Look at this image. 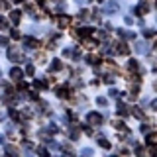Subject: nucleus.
Returning a JSON list of instances; mask_svg holds the SVG:
<instances>
[{
	"mask_svg": "<svg viewBox=\"0 0 157 157\" xmlns=\"http://www.w3.org/2000/svg\"><path fill=\"white\" fill-rule=\"evenodd\" d=\"M86 120H88V124H90V126H100L102 124V116L98 114V112H90V114L86 116Z\"/></svg>",
	"mask_w": 157,
	"mask_h": 157,
	"instance_id": "f257e3e1",
	"label": "nucleus"
},
{
	"mask_svg": "<svg viewBox=\"0 0 157 157\" xmlns=\"http://www.w3.org/2000/svg\"><path fill=\"white\" fill-rule=\"evenodd\" d=\"M8 59L10 61H20V59H22V53H20L16 47H10L8 49Z\"/></svg>",
	"mask_w": 157,
	"mask_h": 157,
	"instance_id": "f03ea898",
	"label": "nucleus"
},
{
	"mask_svg": "<svg viewBox=\"0 0 157 157\" xmlns=\"http://www.w3.org/2000/svg\"><path fill=\"white\" fill-rule=\"evenodd\" d=\"M104 12H106V14H114V12H118V4L114 2V0L106 2V4H104Z\"/></svg>",
	"mask_w": 157,
	"mask_h": 157,
	"instance_id": "7ed1b4c3",
	"label": "nucleus"
},
{
	"mask_svg": "<svg viewBox=\"0 0 157 157\" xmlns=\"http://www.w3.org/2000/svg\"><path fill=\"white\" fill-rule=\"evenodd\" d=\"M24 45H26V49H36L39 43H37V39H33V37H26L24 39Z\"/></svg>",
	"mask_w": 157,
	"mask_h": 157,
	"instance_id": "20e7f679",
	"label": "nucleus"
},
{
	"mask_svg": "<svg viewBox=\"0 0 157 157\" xmlns=\"http://www.w3.org/2000/svg\"><path fill=\"white\" fill-rule=\"evenodd\" d=\"M22 75H24L22 69H18V67H12V69H10V77H12L14 81H20V78H22Z\"/></svg>",
	"mask_w": 157,
	"mask_h": 157,
	"instance_id": "39448f33",
	"label": "nucleus"
},
{
	"mask_svg": "<svg viewBox=\"0 0 157 157\" xmlns=\"http://www.w3.org/2000/svg\"><path fill=\"white\" fill-rule=\"evenodd\" d=\"M145 141H147L149 145H157V132H151V134L147 132V136H145Z\"/></svg>",
	"mask_w": 157,
	"mask_h": 157,
	"instance_id": "423d86ee",
	"label": "nucleus"
},
{
	"mask_svg": "<svg viewBox=\"0 0 157 157\" xmlns=\"http://www.w3.org/2000/svg\"><path fill=\"white\" fill-rule=\"evenodd\" d=\"M118 114H120V116H128V114H130V108H128L124 102H118Z\"/></svg>",
	"mask_w": 157,
	"mask_h": 157,
	"instance_id": "0eeeda50",
	"label": "nucleus"
},
{
	"mask_svg": "<svg viewBox=\"0 0 157 157\" xmlns=\"http://www.w3.org/2000/svg\"><path fill=\"white\" fill-rule=\"evenodd\" d=\"M136 12L137 14H147V12H149V4H147V2H140V6L136 8Z\"/></svg>",
	"mask_w": 157,
	"mask_h": 157,
	"instance_id": "6e6552de",
	"label": "nucleus"
},
{
	"mask_svg": "<svg viewBox=\"0 0 157 157\" xmlns=\"http://www.w3.org/2000/svg\"><path fill=\"white\" fill-rule=\"evenodd\" d=\"M92 32H94L92 28H78V36H81V37H88Z\"/></svg>",
	"mask_w": 157,
	"mask_h": 157,
	"instance_id": "1a4fd4ad",
	"label": "nucleus"
},
{
	"mask_svg": "<svg viewBox=\"0 0 157 157\" xmlns=\"http://www.w3.org/2000/svg\"><path fill=\"white\" fill-rule=\"evenodd\" d=\"M20 16H22V14H20V12H18V10H14V12H12V14H10V20H12V22H14V24H18V22H20Z\"/></svg>",
	"mask_w": 157,
	"mask_h": 157,
	"instance_id": "9d476101",
	"label": "nucleus"
},
{
	"mask_svg": "<svg viewBox=\"0 0 157 157\" xmlns=\"http://www.w3.org/2000/svg\"><path fill=\"white\" fill-rule=\"evenodd\" d=\"M61 67L63 65H61V61H59V59H53V61H51V71H59Z\"/></svg>",
	"mask_w": 157,
	"mask_h": 157,
	"instance_id": "9b49d317",
	"label": "nucleus"
},
{
	"mask_svg": "<svg viewBox=\"0 0 157 157\" xmlns=\"http://www.w3.org/2000/svg\"><path fill=\"white\" fill-rule=\"evenodd\" d=\"M128 69H130V71H137V61L136 59H130V61H128Z\"/></svg>",
	"mask_w": 157,
	"mask_h": 157,
	"instance_id": "f8f14e48",
	"label": "nucleus"
},
{
	"mask_svg": "<svg viewBox=\"0 0 157 157\" xmlns=\"http://www.w3.org/2000/svg\"><path fill=\"white\" fill-rule=\"evenodd\" d=\"M33 85H36L37 88H47V82L41 81V78H36V81H33Z\"/></svg>",
	"mask_w": 157,
	"mask_h": 157,
	"instance_id": "ddd939ff",
	"label": "nucleus"
},
{
	"mask_svg": "<svg viewBox=\"0 0 157 157\" xmlns=\"http://www.w3.org/2000/svg\"><path fill=\"white\" fill-rule=\"evenodd\" d=\"M98 144H100V147H104V149H110V141L104 140V137H100V140H98Z\"/></svg>",
	"mask_w": 157,
	"mask_h": 157,
	"instance_id": "4468645a",
	"label": "nucleus"
},
{
	"mask_svg": "<svg viewBox=\"0 0 157 157\" xmlns=\"http://www.w3.org/2000/svg\"><path fill=\"white\" fill-rule=\"evenodd\" d=\"M78 18H81V20H88V18H90V12H88V10H81V12H78Z\"/></svg>",
	"mask_w": 157,
	"mask_h": 157,
	"instance_id": "2eb2a0df",
	"label": "nucleus"
},
{
	"mask_svg": "<svg viewBox=\"0 0 157 157\" xmlns=\"http://www.w3.org/2000/svg\"><path fill=\"white\" fill-rule=\"evenodd\" d=\"M86 63H88V65H98V57L88 55V57H86Z\"/></svg>",
	"mask_w": 157,
	"mask_h": 157,
	"instance_id": "dca6fc26",
	"label": "nucleus"
},
{
	"mask_svg": "<svg viewBox=\"0 0 157 157\" xmlns=\"http://www.w3.org/2000/svg\"><path fill=\"white\" fill-rule=\"evenodd\" d=\"M145 47H147L145 43H137V45H136V51H137V53H147Z\"/></svg>",
	"mask_w": 157,
	"mask_h": 157,
	"instance_id": "f3484780",
	"label": "nucleus"
},
{
	"mask_svg": "<svg viewBox=\"0 0 157 157\" xmlns=\"http://www.w3.org/2000/svg\"><path fill=\"white\" fill-rule=\"evenodd\" d=\"M118 51H120V53H128V51H130V49H128V45H124V43H118Z\"/></svg>",
	"mask_w": 157,
	"mask_h": 157,
	"instance_id": "a211bd4d",
	"label": "nucleus"
},
{
	"mask_svg": "<svg viewBox=\"0 0 157 157\" xmlns=\"http://www.w3.org/2000/svg\"><path fill=\"white\" fill-rule=\"evenodd\" d=\"M69 22H71V20H69V18H59V26H61V28L69 26Z\"/></svg>",
	"mask_w": 157,
	"mask_h": 157,
	"instance_id": "6ab92c4d",
	"label": "nucleus"
},
{
	"mask_svg": "<svg viewBox=\"0 0 157 157\" xmlns=\"http://www.w3.org/2000/svg\"><path fill=\"white\" fill-rule=\"evenodd\" d=\"M57 96L59 98H65L67 96V88H57Z\"/></svg>",
	"mask_w": 157,
	"mask_h": 157,
	"instance_id": "aec40b11",
	"label": "nucleus"
},
{
	"mask_svg": "<svg viewBox=\"0 0 157 157\" xmlns=\"http://www.w3.org/2000/svg\"><path fill=\"white\" fill-rule=\"evenodd\" d=\"M96 104H98V106H106V104H108V100H106L104 96H100V98H96Z\"/></svg>",
	"mask_w": 157,
	"mask_h": 157,
	"instance_id": "412c9836",
	"label": "nucleus"
},
{
	"mask_svg": "<svg viewBox=\"0 0 157 157\" xmlns=\"http://www.w3.org/2000/svg\"><path fill=\"white\" fill-rule=\"evenodd\" d=\"M144 36H145V37H153V36H155V29H145Z\"/></svg>",
	"mask_w": 157,
	"mask_h": 157,
	"instance_id": "4be33fe9",
	"label": "nucleus"
},
{
	"mask_svg": "<svg viewBox=\"0 0 157 157\" xmlns=\"http://www.w3.org/2000/svg\"><path fill=\"white\" fill-rule=\"evenodd\" d=\"M6 28H8V22L4 18H0V29H6Z\"/></svg>",
	"mask_w": 157,
	"mask_h": 157,
	"instance_id": "5701e85b",
	"label": "nucleus"
},
{
	"mask_svg": "<svg viewBox=\"0 0 157 157\" xmlns=\"http://www.w3.org/2000/svg\"><path fill=\"white\" fill-rule=\"evenodd\" d=\"M26 73H28V75H33V73H36V69H33V65H28V67H26Z\"/></svg>",
	"mask_w": 157,
	"mask_h": 157,
	"instance_id": "b1692460",
	"label": "nucleus"
},
{
	"mask_svg": "<svg viewBox=\"0 0 157 157\" xmlns=\"http://www.w3.org/2000/svg\"><path fill=\"white\" fill-rule=\"evenodd\" d=\"M134 110H136V112H134V116H136V118H141V116H144V112H141L140 108H134Z\"/></svg>",
	"mask_w": 157,
	"mask_h": 157,
	"instance_id": "393cba45",
	"label": "nucleus"
},
{
	"mask_svg": "<svg viewBox=\"0 0 157 157\" xmlns=\"http://www.w3.org/2000/svg\"><path fill=\"white\" fill-rule=\"evenodd\" d=\"M10 36H12V39H20V37H22V36H20V32H16V29H14Z\"/></svg>",
	"mask_w": 157,
	"mask_h": 157,
	"instance_id": "a878e982",
	"label": "nucleus"
},
{
	"mask_svg": "<svg viewBox=\"0 0 157 157\" xmlns=\"http://www.w3.org/2000/svg\"><path fill=\"white\" fill-rule=\"evenodd\" d=\"M114 126H116V130H126V126H124V124H122V122H116V124H114Z\"/></svg>",
	"mask_w": 157,
	"mask_h": 157,
	"instance_id": "bb28decb",
	"label": "nucleus"
},
{
	"mask_svg": "<svg viewBox=\"0 0 157 157\" xmlns=\"http://www.w3.org/2000/svg\"><path fill=\"white\" fill-rule=\"evenodd\" d=\"M10 116H12V118H14V120H18V118H20V114H18V112H16V110H10Z\"/></svg>",
	"mask_w": 157,
	"mask_h": 157,
	"instance_id": "cd10ccee",
	"label": "nucleus"
},
{
	"mask_svg": "<svg viewBox=\"0 0 157 157\" xmlns=\"http://www.w3.org/2000/svg\"><path fill=\"white\" fill-rule=\"evenodd\" d=\"M78 137V132L77 130H71V140H77Z\"/></svg>",
	"mask_w": 157,
	"mask_h": 157,
	"instance_id": "c85d7f7f",
	"label": "nucleus"
},
{
	"mask_svg": "<svg viewBox=\"0 0 157 157\" xmlns=\"http://www.w3.org/2000/svg\"><path fill=\"white\" fill-rule=\"evenodd\" d=\"M110 96H114V98H116V96H120V92H118L116 88H112V90H110Z\"/></svg>",
	"mask_w": 157,
	"mask_h": 157,
	"instance_id": "c756f323",
	"label": "nucleus"
},
{
	"mask_svg": "<svg viewBox=\"0 0 157 157\" xmlns=\"http://www.w3.org/2000/svg\"><path fill=\"white\" fill-rule=\"evenodd\" d=\"M140 132H144V134H147V132H149V128H147V126L144 124V126H140Z\"/></svg>",
	"mask_w": 157,
	"mask_h": 157,
	"instance_id": "7c9ffc66",
	"label": "nucleus"
},
{
	"mask_svg": "<svg viewBox=\"0 0 157 157\" xmlns=\"http://www.w3.org/2000/svg\"><path fill=\"white\" fill-rule=\"evenodd\" d=\"M81 153H82V155H90V153H92V149H88V147H86V149H82Z\"/></svg>",
	"mask_w": 157,
	"mask_h": 157,
	"instance_id": "2f4dec72",
	"label": "nucleus"
},
{
	"mask_svg": "<svg viewBox=\"0 0 157 157\" xmlns=\"http://www.w3.org/2000/svg\"><path fill=\"white\" fill-rule=\"evenodd\" d=\"M0 45H8V39L6 37H0Z\"/></svg>",
	"mask_w": 157,
	"mask_h": 157,
	"instance_id": "473e14b6",
	"label": "nucleus"
},
{
	"mask_svg": "<svg viewBox=\"0 0 157 157\" xmlns=\"http://www.w3.org/2000/svg\"><path fill=\"white\" fill-rule=\"evenodd\" d=\"M37 153L39 155H47V149H43V147H41V149H37Z\"/></svg>",
	"mask_w": 157,
	"mask_h": 157,
	"instance_id": "72a5a7b5",
	"label": "nucleus"
},
{
	"mask_svg": "<svg viewBox=\"0 0 157 157\" xmlns=\"http://www.w3.org/2000/svg\"><path fill=\"white\" fill-rule=\"evenodd\" d=\"M151 108H153V110H157V98H155V100H151Z\"/></svg>",
	"mask_w": 157,
	"mask_h": 157,
	"instance_id": "f704fd0d",
	"label": "nucleus"
},
{
	"mask_svg": "<svg viewBox=\"0 0 157 157\" xmlns=\"http://www.w3.org/2000/svg\"><path fill=\"white\" fill-rule=\"evenodd\" d=\"M153 49H155V51H157V41H155V45H153Z\"/></svg>",
	"mask_w": 157,
	"mask_h": 157,
	"instance_id": "c9c22d12",
	"label": "nucleus"
},
{
	"mask_svg": "<svg viewBox=\"0 0 157 157\" xmlns=\"http://www.w3.org/2000/svg\"><path fill=\"white\" fill-rule=\"evenodd\" d=\"M12 2H16V4H18V2H22V0H12Z\"/></svg>",
	"mask_w": 157,
	"mask_h": 157,
	"instance_id": "e433bc0d",
	"label": "nucleus"
},
{
	"mask_svg": "<svg viewBox=\"0 0 157 157\" xmlns=\"http://www.w3.org/2000/svg\"><path fill=\"white\" fill-rule=\"evenodd\" d=\"M0 122H2V114H0Z\"/></svg>",
	"mask_w": 157,
	"mask_h": 157,
	"instance_id": "4c0bfd02",
	"label": "nucleus"
},
{
	"mask_svg": "<svg viewBox=\"0 0 157 157\" xmlns=\"http://www.w3.org/2000/svg\"><path fill=\"white\" fill-rule=\"evenodd\" d=\"M37 2H43V0H37Z\"/></svg>",
	"mask_w": 157,
	"mask_h": 157,
	"instance_id": "58836bf2",
	"label": "nucleus"
},
{
	"mask_svg": "<svg viewBox=\"0 0 157 157\" xmlns=\"http://www.w3.org/2000/svg\"><path fill=\"white\" fill-rule=\"evenodd\" d=\"M155 88H157V82H155Z\"/></svg>",
	"mask_w": 157,
	"mask_h": 157,
	"instance_id": "ea45409f",
	"label": "nucleus"
},
{
	"mask_svg": "<svg viewBox=\"0 0 157 157\" xmlns=\"http://www.w3.org/2000/svg\"><path fill=\"white\" fill-rule=\"evenodd\" d=\"M0 75H2V71H0Z\"/></svg>",
	"mask_w": 157,
	"mask_h": 157,
	"instance_id": "a19ab883",
	"label": "nucleus"
},
{
	"mask_svg": "<svg viewBox=\"0 0 157 157\" xmlns=\"http://www.w3.org/2000/svg\"><path fill=\"white\" fill-rule=\"evenodd\" d=\"M57 2H61V0H57Z\"/></svg>",
	"mask_w": 157,
	"mask_h": 157,
	"instance_id": "79ce46f5",
	"label": "nucleus"
}]
</instances>
